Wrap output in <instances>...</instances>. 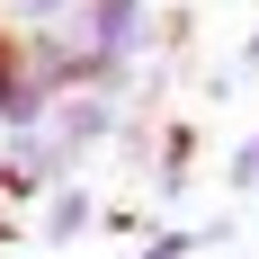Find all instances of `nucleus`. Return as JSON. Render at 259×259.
I'll use <instances>...</instances> for the list:
<instances>
[{"mask_svg":"<svg viewBox=\"0 0 259 259\" xmlns=\"http://www.w3.org/2000/svg\"><path fill=\"white\" fill-rule=\"evenodd\" d=\"M241 179H259V143H250V152H241Z\"/></svg>","mask_w":259,"mask_h":259,"instance_id":"nucleus-3","label":"nucleus"},{"mask_svg":"<svg viewBox=\"0 0 259 259\" xmlns=\"http://www.w3.org/2000/svg\"><path fill=\"white\" fill-rule=\"evenodd\" d=\"M143 259H188V233H161V241H152Z\"/></svg>","mask_w":259,"mask_h":259,"instance_id":"nucleus-2","label":"nucleus"},{"mask_svg":"<svg viewBox=\"0 0 259 259\" xmlns=\"http://www.w3.org/2000/svg\"><path fill=\"white\" fill-rule=\"evenodd\" d=\"M90 224H99V206H90L80 188L54 179V188H45V224H36V233H45V241H72V233H90Z\"/></svg>","mask_w":259,"mask_h":259,"instance_id":"nucleus-1","label":"nucleus"}]
</instances>
